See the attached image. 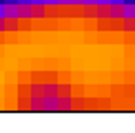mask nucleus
<instances>
[{
    "mask_svg": "<svg viewBox=\"0 0 135 133\" xmlns=\"http://www.w3.org/2000/svg\"><path fill=\"white\" fill-rule=\"evenodd\" d=\"M95 7H109V0H95L93 9H95Z\"/></svg>",
    "mask_w": 135,
    "mask_h": 133,
    "instance_id": "obj_2",
    "label": "nucleus"
},
{
    "mask_svg": "<svg viewBox=\"0 0 135 133\" xmlns=\"http://www.w3.org/2000/svg\"><path fill=\"white\" fill-rule=\"evenodd\" d=\"M47 7H62V0H44Z\"/></svg>",
    "mask_w": 135,
    "mask_h": 133,
    "instance_id": "obj_1",
    "label": "nucleus"
},
{
    "mask_svg": "<svg viewBox=\"0 0 135 133\" xmlns=\"http://www.w3.org/2000/svg\"><path fill=\"white\" fill-rule=\"evenodd\" d=\"M109 4H124V0H109Z\"/></svg>",
    "mask_w": 135,
    "mask_h": 133,
    "instance_id": "obj_3",
    "label": "nucleus"
}]
</instances>
